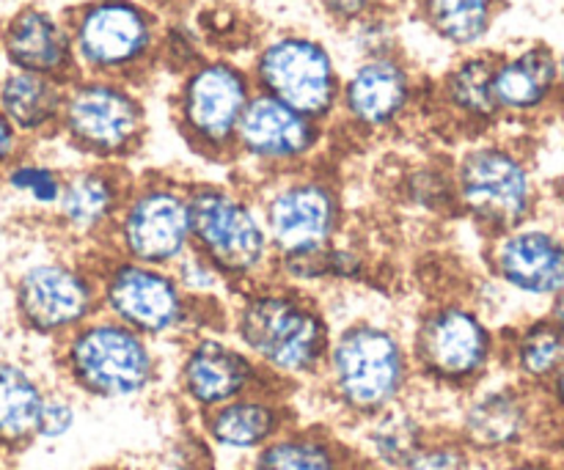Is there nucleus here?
Here are the masks:
<instances>
[{
    "instance_id": "obj_8",
    "label": "nucleus",
    "mask_w": 564,
    "mask_h": 470,
    "mask_svg": "<svg viewBox=\"0 0 564 470\" xmlns=\"http://www.w3.org/2000/svg\"><path fill=\"white\" fill-rule=\"evenodd\" d=\"M149 113L141 86L113 77L75 75L66 80L58 138L83 157L124 168L143 149Z\"/></svg>"
},
{
    "instance_id": "obj_11",
    "label": "nucleus",
    "mask_w": 564,
    "mask_h": 470,
    "mask_svg": "<svg viewBox=\"0 0 564 470\" xmlns=\"http://www.w3.org/2000/svg\"><path fill=\"white\" fill-rule=\"evenodd\" d=\"M253 196L279 259L312 256L347 234V204L336 176L319 165L257 182Z\"/></svg>"
},
{
    "instance_id": "obj_13",
    "label": "nucleus",
    "mask_w": 564,
    "mask_h": 470,
    "mask_svg": "<svg viewBox=\"0 0 564 470\" xmlns=\"http://www.w3.org/2000/svg\"><path fill=\"white\" fill-rule=\"evenodd\" d=\"M253 88L290 105L297 113L334 124L339 108L341 69L323 39L301 31H279L259 42L251 64Z\"/></svg>"
},
{
    "instance_id": "obj_38",
    "label": "nucleus",
    "mask_w": 564,
    "mask_h": 470,
    "mask_svg": "<svg viewBox=\"0 0 564 470\" xmlns=\"http://www.w3.org/2000/svg\"><path fill=\"white\" fill-rule=\"evenodd\" d=\"M405 470H485V462H479L449 429L441 427Z\"/></svg>"
},
{
    "instance_id": "obj_2",
    "label": "nucleus",
    "mask_w": 564,
    "mask_h": 470,
    "mask_svg": "<svg viewBox=\"0 0 564 470\" xmlns=\"http://www.w3.org/2000/svg\"><path fill=\"white\" fill-rule=\"evenodd\" d=\"M328 411L347 427L419 394L408 334L383 317L334 325L317 385Z\"/></svg>"
},
{
    "instance_id": "obj_23",
    "label": "nucleus",
    "mask_w": 564,
    "mask_h": 470,
    "mask_svg": "<svg viewBox=\"0 0 564 470\" xmlns=\"http://www.w3.org/2000/svg\"><path fill=\"white\" fill-rule=\"evenodd\" d=\"M441 427L433 407L413 396L350 427V444L364 470H405Z\"/></svg>"
},
{
    "instance_id": "obj_43",
    "label": "nucleus",
    "mask_w": 564,
    "mask_h": 470,
    "mask_svg": "<svg viewBox=\"0 0 564 470\" xmlns=\"http://www.w3.org/2000/svg\"><path fill=\"white\" fill-rule=\"evenodd\" d=\"M545 389H549L551 400H554L556 405H560L562 411H564V363H562L560 369H556L554 378H551L549 383H545Z\"/></svg>"
},
{
    "instance_id": "obj_17",
    "label": "nucleus",
    "mask_w": 564,
    "mask_h": 470,
    "mask_svg": "<svg viewBox=\"0 0 564 470\" xmlns=\"http://www.w3.org/2000/svg\"><path fill=\"white\" fill-rule=\"evenodd\" d=\"M270 380L226 330H202L176 347L174 400L191 418L262 389Z\"/></svg>"
},
{
    "instance_id": "obj_29",
    "label": "nucleus",
    "mask_w": 564,
    "mask_h": 470,
    "mask_svg": "<svg viewBox=\"0 0 564 470\" xmlns=\"http://www.w3.org/2000/svg\"><path fill=\"white\" fill-rule=\"evenodd\" d=\"M369 275H372V256L367 248L347 240V234L325 251L312 256L279 259L273 267V278L312 295L325 286H361L367 284Z\"/></svg>"
},
{
    "instance_id": "obj_35",
    "label": "nucleus",
    "mask_w": 564,
    "mask_h": 470,
    "mask_svg": "<svg viewBox=\"0 0 564 470\" xmlns=\"http://www.w3.org/2000/svg\"><path fill=\"white\" fill-rule=\"evenodd\" d=\"M345 42L356 61L400 53V33H397V22L391 20L389 11H375V14L347 25Z\"/></svg>"
},
{
    "instance_id": "obj_44",
    "label": "nucleus",
    "mask_w": 564,
    "mask_h": 470,
    "mask_svg": "<svg viewBox=\"0 0 564 470\" xmlns=\"http://www.w3.org/2000/svg\"><path fill=\"white\" fill-rule=\"evenodd\" d=\"M549 319L556 325V328H560V334L564 336V289L554 297V306H551Z\"/></svg>"
},
{
    "instance_id": "obj_33",
    "label": "nucleus",
    "mask_w": 564,
    "mask_h": 470,
    "mask_svg": "<svg viewBox=\"0 0 564 470\" xmlns=\"http://www.w3.org/2000/svg\"><path fill=\"white\" fill-rule=\"evenodd\" d=\"M64 174L66 171L50 160L25 152L17 163L9 165L0 185L33 212L50 215L58 201L61 187H64Z\"/></svg>"
},
{
    "instance_id": "obj_47",
    "label": "nucleus",
    "mask_w": 564,
    "mask_h": 470,
    "mask_svg": "<svg viewBox=\"0 0 564 470\" xmlns=\"http://www.w3.org/2000/svg\"><path fill=\"white\" fill-rule=\"evenodd\" d=\"M94 470H124V468H116V466H108V468H94Z\"/></svg>"
},
{
    "instance_id": "obj_21",
    "label": "nucleus",
    "mask_w": 564,
    "mask_h": 470,
    "mask_svg": "<svg viewBox=\"0 0 564 470\" xmlns=\"http://www.w3.org/2000/svg\"><path fill=\"white\" fill-rule=\"evenodd\" d=\"M490 275L521 297H556L564 289V242L540 226H516L488 237Z\"/></svg>"
},
{
    "instance_id": "obj_28",
    "label": "nucleus",
    "mask_w": 564,
    "mask_h": 470,
    "mask_svg": "<svg viewBox=\"0 0 564 470\" xmlns=\"http://www.w3.org/2000/svg\"><path fill=\"white\" fill-rule=\"evenodd\" d=\"M556 91V55L532 44L512 55H496L494 94L501 113L527 116L543 108Z\"/></svg>"
},
{
    "instance_id": "obj_15",
    "label": "nucleus",
    "mask_w": 564,
    "mask_h": 470,
    "mask_svg": "<svg viewBox=\"0 0 564 470\" xmlns=\"http://www.w3.org/2000/svg\"><path fill=\"white\" fill-rule=\"evenodd\" d=\"M328 124L257 91L237 127L231 163L251 179L246 185L314 168L328 146Z\"/></svg>"
},
{
    "instance_id": "obj_39",
    "label": "nucleus",
    "mask_w": 564,
    "mask_h": 470,
    "mask_svg": "<svg viewBox=\"0 0 564 470\" xmlns=\"http://www.w3.org/2000/svg\"><path fill=\"white\" fill-rule=\"evenodd\" d=\"M160 470H218V455L204 440L196 424L169 440Z\"/></svg>"
},
{
    "instance_id": "obj_30",
    "label": "nucleus",
    "mask_w": 564,
    "mask_h": 470,
    "mask_svg": "<svg viewBox=\"0 0 564 470\" xmlns=\"http://www.w3.org/2000/svg\"><path fill=\"white\" fill-rule=\"evenodd\" d=\"M501 361L512 369L518 383L545 385L564 363V336L549 317L518 325L501 336Z\"/></svg>"
},
{
    "instance_id": "obj_5",
    "label": "nucleus",
    "mask_w": 564,
    "mask_h": 470,
    "mask_svg": "<svg viewBox=\"0 0 564 470\" xmlns=\"http://www.w3.org/2000/svg\"><path fill=\"white\" fill-rule=\"evenodd\" d=\"M99 314L135 330L158 347H180L202 330H226V308L191 300L171 267L130 262L102 251L94 256Z\"/></svg>"
},
{
    "instance_id": "obj_16",
    "label": "nucleus",
    "mask_w": 564,
    "mask_h": 470,
    "mask_svg": "<svg viewBox=\"0 0 564 470\" xmlns=\"http://www.w3.org/2000/svg\"><path fill=\"white\" fill-rule=\"evenodd\" d=\"M424 99L422 80L405 55L364 58L341 75L336 121L356 138H383L402 130L422 110Z\"/></svg>"
},
{
    "instance_id": "obj_34",
    "label": "nucleus",
    "mask_w": 564,
    "mask_h": 470,
    "mask_svg": "<svg viewBox=\"0 0 564 470\" xmlns=\"http://www.w3.org/2000/svg\"><path fill=\"white\" fill-rule=\"evenodd\" d=\"M171 273H174L182 292H185L191 300L202 303V306L226 308L231 297L237 295V289L226 281V275L220 273L209 259H204L202 253L193 251V248L174 264V267H171Z\"/></svg>"
},
{
    "instance_id": "obj_9",
    "label": "nucleus",
    "mask_w": 564,
    "mask_h": 470,
    "mask_svg": "<svg viewBox=\"0 0 564 470\" xmlns=\"http://www.w3.org/2000/svg\"><path fill=\"white\" fill-rule=\"evenodd\" d=\"M77 75L141 86L158 69L160 17L141 0H86L66 11Z\"/></svg>"
},
{
    "instance_id": "obj_41",
    "label": "nucleus",
    "mask_w": 564,
    "mask_h": 470,
    "mask_svg": "<svg viewBox=\"0 0 564 470\" xmlns=\"http://www.w3.org/2000/svg\"><path fill=\"white\" fill-rule=\"evenodd\" d=\"M25 152L28 143L22 141L20 132L9 124V119L0 113V179H3V174L9 171V165L17 163Z\"/></svg>"
},
{
    "instance_id": "obj_12",
    "label": "nucleus",
    "mask_w": 564,
    "mask_h": 470,
    "mask_svg": "<svg viewBox=\"0 0 564 470\" xmlns=\"http://www.w3.org/2000/svg\"><path fill=\"white\" fill-rule=\"evenodd\" d=\"M105 251L130 262L174 267L191 251L187 182L158 171L132 176Z\"/></svg>"
},
{
    "instance_id": "obj_37",
    "label": "nucleus",
    "mask_w": 564,
    "mask_h": 470,
    "mask_svg": "<svg viewBox=\"0 0 564 470\" xmlns=\"http://www.w3.org/2000/svg\"><path fill=\"white\" fill-rule=\"evenodd\" d=\"M77 424H80V396L72 394L69 389H55V385H50L47 396H44L42 416H39L36 444H64L75 433Z\"/></svg>"
},
{
    "instance_id": "obj_26",
    "label": "nucleus",
    "mask_w": 564,
    "mask_h": 470,
    "mask_svg": "<svg viewBox=\"0 0 564 470\" xmlns=\"http://www.w3.org/2000/svg\"><path fill=\"white\" fill-rule=\"evenodd\" d=\"M50 385L31 363L20 358H0V457L17 455L36 446L39 416Z\"/></svg>"
},
{
    "instance_id": "obj_46",
    "label": "nucleus",
    "mask_w": 564,
    "mask_h": 470,
    "mask_svg": "<svg viewBox=\"0 0 564 470\" xmlns=\"http://www.w3.org/2000/svg\"><path fill=\"white\" fill-rule=\"evenodd\" d=\"M0 470H17V468H14V462L6 460V457H0Z\"/></svg>"
},
{
    "instance_id": "obj_10",
    "label": "nucleus",
    "mask_w": 564,
    "mask_h": 470,
    "mask_svg": "<svg viewBox=\"0 0 564 470\" xmlns=\"http://www.w3.org/2000/svg\"><path fill=\"white\" fill-rule=\"evenodd\" d=\"M257 94L246 64L229 55H204L182 72L171 97V116L182 141L209 163H231L235 135Z\"/></svg>"
},
{
    "instance_id": "obj_24",
    "label": "nucleus",
    "mask_w": 564,
    "mask_h": 470,
    "mask_svg": "<svg viewBox=\"0 0 564 470\" xmlns=\"http://www.w3.org/2000/svg\"><path fill=\"white\" fill-rule=\"evenodd\" d=\"M496 55L463 53L430 91L435 113L457 130L477 132L501 116L494 94Z\"/></svg>"
},
{
    "instance_id": "obj_45",
    "label": "nucleus",
    "mask_w": 564,
    "mask_h": 470,
    "mask_svg": "<svg viewBox=\"0 0 564 470\" xmlns=\"http://www.w3.org/2000/svg\"><path fill=\"white\" fill-rule=\"evenodd\" d=\"M556 91L564 94V55L556 58Z\"/></svg>"
},
{
    "instance_id": "obj_3",
    "label": "nucleus",
    "mask_w": 564,
    "mask_h": 470,
    "mask_svg": "<svg viewBox=\"0 0 564 470\" xmlns=\"http://www.w3.org/2000/svg\"><path fill=\"white\" fill-rule=\"evenodd\" d=\"M408 334L416 385L438 396L474 391L501 361V336L468 297H435L419 308Z\"/></svg>"
},
{
    "instance_id": "obj_25",
    "label": "nucleus",
    "mask_w": 564,
    "mask_h": 470,
    "mask_svg": "<svg viewBox=\"0 0 564 470\" xmlns=\"http://www.w3.org/2000/svg\"><path fill=\"white\" fill-rule=\"evenodd\" d=\"M246 470H364L350 435L328 422H297L257 457Z\"/></svg>"
},
{
    "instance_id": "obj_27",
    "label": "nucleus",
    "mask_w": 564,
    "mask_h": 470,
    "mask_svg": "<svg viewBox=\"0 0 564 470\" xmlns=\"http://www.w3.org/2000/svg\"><path fill=\"white\" fill-rule=\"evenodd\" d=\"M64 88V80L6 69L0 72V113L25 143L58 138Z\"/></svg>"
},
{
    "instance_id": "obj_22",
    "label": "nucleus",
    "mask_w": 564,
    "mask_h": 470,
    "mask_svg": "<svg viewBox=\"0 0 564 470\" xmlns=\"http://www.w3.org/2000/svg\"><path fill=\"white\" fill-rule=\"evenodd\" d=\"M0 58L6 61V69L72 80L77 66L66 14L36 3L11 11L0 25Z\"/></svg>"
},
{
    "instance_id": "obj_32",
    "label": "nucleus",
    "mask_w": 564,
    "mask_h": 470,
    "mask_svg": "<svg viewBox=\"0 0 564 470\" xmlns=\"http://www.w3.org/2000/svg\"><path fill=\"white\" fill-rule=\"evenodd\" d=\"M397 198L413 212L433 215V218L457 215L452 163L422 160V163L408 165L397 179Z\"/></svg>"
},
{
    "instance_id": "obj_14",
    "label": "nucleus",
    "mask_w": 564,
    "mask_h": 470,
    "mask_svg": "<svg viewBox=\"0 0 564 470\" xmlns=\"http://www.w3.org/2000/svg\"><path fill=\"white\" fill-rule=\"evenodd\" d=\"M457 215L494 237L523 226L534 212L532 171L516 149L477 141L452 160Z\"/></svg>"
},
{
    "instance_id": "obj_1",
    "label": "nucleus",
    "mask_w": 564,
    "mask_h": 470,
    "mask_svg": "<svg viewBox=\"0 0 564 470\" xmlns=\"http://www.w3.org/2000/svg\"><path fill=\"white\" fill-rule=\"evenodd\" d=\"M226 334L281 389H314L328 356L334 319L317 295L279 278L237 292L226 306Z\"/></svg>"
},
{
    "instance_id": "obj_7",
    "label": "nucleus",
    "mask_w": 564,
    "mask_h": 470,
    "mask_svg": "<svg viewBox=\"0 0 564 470\" xmlns=\"http://www.w3.org/2000/svg\"><path fill=\"white\" fill-rule=\"evenodd\" d=\"M9 292L17 328L53 347L99 314L94 256L66 245L22 259L11 273Z\"/></svg>"
},
{
    "instance_id": "obj_40",
    "label": "nucleus",
    "mask_w": 564,
    "mask_h": 470,
    "mask_svg": "<svg viewBox=\"0 0 564 470\" xmlns=\"http://www.w3.org/2000/svg\"><path fill=\"white\" fill-rule=\"evenodd\" d=\"M317 3L334 25L347 28L364 17L375 14V11H386L389 0H317Z\"/></svg>"
},
{
    "instance_id": "obj_20",
    "label": "nucleus",
    "mask_w": 564,
    "mask_h": 470,
    "mask_svg": "<svg viewBox=\"0 0 564 470\" xmlns=\"http://www.w3.org/2000/svg\"><path fill=\"white\" fill-rule=\"evenodd\" d=\"M297 422L301 413H297L295 394L273 383L193 418L215 455L246 462Z\"/></svg>"
},
{
    "instance_id": "obj_42",
    "label": "nucleus",
    "mask_w": 564,
    "mask_h": 470,
    "mask_svg": "<svg viewBox=\"0 0 564 470\" xmlns=\"http://www.w3.org/2000/svg\"><path fill=\"white\" fill-rule=\"evenodd\" d=\"M490 470H554V468L543 460H532V457H512V460L496 462Z\"/></svg>"
},
{
    "instance_id": "obj_36",
    "label": "nucleus",
    "mask_w": 564,
    "mask_h": 470,
    "mask_svg": "<svg viewBox=\"0 0 564 470\" xmlns=\"http://www.w3.org/2000/svg\"><path fill=\"white\" fill-rule=\"evenodd\" d=\"M204 39L202 33L196 31V25L185 20L163 22L160 25V47H158V66H165V69L182 72L191 69L193 64L204 58Z\"/></svg>"
},
{
    "instance_id": "obj_18",
    "label": "nucleus",
    "mask_w": 564,
    "mask_h": 470,
    "mask_svg": "<svg viewBox=\"0 0 564 470\" xmlns=\"http://www.w3.org/2000/svg\"><path fill=\"white\" fill-rule=\"evenodd\" d=\"M479 462L518 457L534 429L532 394L521 383H488L463 394L452 424H444Z\"/></svg>"
},
{
    "instance_id": "obj_6",
    "label": "nucleus",
    "mask_w": 564,
    "mask_h": 470,
    "mask_svg": "<svg viewBox=\"0 0 564 470\" xmlns=\"http://www.w3.org/2000/svg\"><path fill=\"white\" fill-rule=\"evenodd\" d=\"M191 248L215 264L237 292L270 278L275 253L253 187L246 182H187Z\"/></svg>"
},
{
    "instance_id": "obj_4",
    "label": "nucleus",
    "mask_w": 564,
    "mask_h": 470,
    "mask_svg": "<svg viewBox=\"0 0 564 470\" xmlns=\"http://www.w3.org/2000/svg\"><path fill=\"white\" fill-rule=\"evenodd\" d=\"M64 389L88 402H138L165 380L163 347L97 314L55 345Z\"/></svg>"
},
{
    "instance_id": "obj_19",
    "label": "nucleus",
    "mask_w": 564,
    "mask_h": 470,
    "mask_svg": "<svg viewBox=\"0 0 564 470\" xmlns=\"http://www.w3.org/2000/svg\"><path fill=\"white\" fill-rule=\"evenodd\" d=\"M132 174L119 165L80 163L64 174V187L47 215L61 245L86 256L108 248Z\"/></svg>"
},
{
    "instance_id": "obj_31",
    "label": "nucleus",
    "mask_w": 564,
    "mask_h": 470,
    "mask_svg": "<svg viewBox=\"0 0 564 470\" xmlns=\"http://www.w3.org/2000/svg\"><path fill=\"white\" fill-rule=\"evenodd\" d=\"M416 11L438 42L474 53L494 28L496 0H416Z\"/></svg>"
}]
</instances>
